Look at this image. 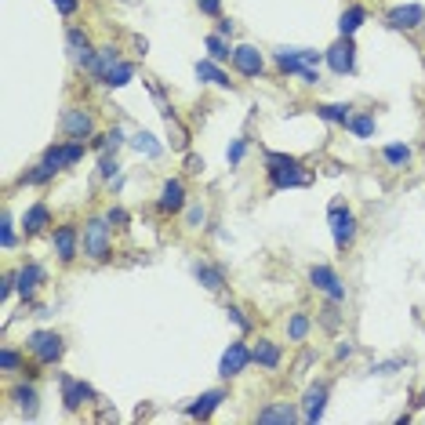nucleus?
I'll use <instances>...</instances> for the list:
<instances>
[{
  "label": "nucleus",
  "instance_id": "f257e3e1",
  "mask_svg": "<svg viewBox=\"0 0 425 425\" xmlns=\"http://www.w3.org/2000/svg\"><path fill=\"white\" fill-rule=\"evenodd\" d=\"M266 178H269V189L280 193V189H302L309 185L313 178L306 175V167L299 157H287V153H273L266 150Z\"/></svg>",
  "mask_w": 425,
  "mask_h": 425
},
{
  "label": "nucleus",
  "instance_id": "f03ea898",
  "mask_svg": "<svg viewBox=\"0 0 425 425\" xmlns=\"http://www.w3.org/2000/svg\"><path fill=\"white\" fill-rule=\"evenodd\" d=\"M84 254H88L91 262H110L113 259L110 218H88L84 222Z\"/></svg>",
  "mask_w": 425,
  "mask_h": 425
},
{
  "label": "nucleus",
  "instance_id": "7ed1b4c3",
  "mask_svg": "<svg viewBox=\"0 0 425 425\" xmlns=\"http://www.w3.org/2000/svg\"><path fill=\"white\" fill-rule=\"evenodd\" d=\"M26 349L33 353V360L40 367H51V364L62 360V353H66V342H62L58 331H33L26 338Z\"/></svg>",
  "mask_w": 425,
  "mask_h": 425
},
{
  "label": "nucleus",
  "instance_id": "20e7f679",
  "mask_svg": "<svg viewBox=\"0 0 425 425\" xmlns=\"http://www.w3.org/2000/svg\"><path fill=\"white\" fill-rule=\"evenodd\" d=\"M327 222H331L334 247H338V251L353 247V240H356V215H353V211H349L342 200H334V204H331V211H327Z\"/></svg>",
  "mask_w": 425,
  "mask_h": 425
},
{
  "label": "nucleus",
  "instance_id": "39448f33",
  "mask_svg": "<svg viewBox=\"0 0 425 425\" xmlns=\"http://www.w3.org/2000/svg\"><path fill=\"white\" fill-rule=\"evenodd\" d=\"M51 244H55V254L62 266H70L77 254H80V244H84V233L73 225V222H62L51 229Z\"/></svg>",
  "mask_w": 425,
  "mask_h": 425
},
{
  "label": "nucleus",
  "instance_id": "423d86ee",
  "mask_svg": "<svg viewBox=\"0 0 425 425\" xmlns=\"http://www.w3.org/2000/svg\"><path fill=\"white\" fill-rule=\"evenodd\" d=\"M58 386H62V407H66L70 414L80 411L84 403H95V389L88 386V381H80L73 374H58Z\"/></svg>",
  "mask_w": 425,
  "mask_h": 425
},
{
  "label": "nucleus",
  "instance_id": "0eeeda50",
  "mask_svg": "<svg viewBox=\"0 0 425 425\" xmlns=\"http://www.w3.org/2000/svg\"><path fill=\"white\" fill-rule=\"evenodd\" d=\"M324 58H327V66H331V73H338V77H346V73H353L356 70V44H353V37H338L334 44L324 51Z\"/></svg>",
  "mask_w": 425,
  "mask_h": 425
},
{
  "label": "nucleus",
  "instance_id": "6e6552de",
  "mask_svg": "<svg viewBox=\"0 0 425 425\" xmlns=\"http://www.w3.org/2000/svg\"><path fill=\"white\" fill-rule=\"evenodd\" d=\"M95 131V120L88 110H80V105H70L66 113H62V135H66L70 142H84V138H91Z\"/></svg>",
  "mask_w": 425,
  "mask_h": 425
},
{
  "label": "nucleus",
  "instance_id": "1a4fd4ad",
  "mask_svg": "<svg viewBox=\"0 0 425 425\" xmlns=\"http://www.w3.org/2000/svg\"><path fill=\"white\" fill-rule=\"evenodd\" d=\"M309 280H313V287H316V291H324L327 299H334V302H346V284L338 280V273H334L331 266L316 262V266L309 269Z\"/></svg>",
  "mask_w": 425,
  "mask_h": 425
},
{
  "label": "nucleus",
  "instance_id": "9d476101",
  "mask_svg": "<svg viewBox=\"0 0 425 425\" xmlns=\"http://www.w3.org/2000/svg\"><path fill=\"white\" fill-rule=\"evenodd\" d=\"M247 364H251V346L247 342H229L222 364H218V374L222 378H237V374L247 371Z\"/></svg>",
  "mask_w": 425,
  "mask_h": 425
},
{
  "label": "nucleus",
  "instance_id": "9b49d317",
  "mask_svg": "<svg viewBox=\"0 0 425 425\" xmlns=\"http://www.w3.org/2000/svg\"><path fill=\"white\" fill-rule=\"evenodd\" d=\"M386 22L393 30H403V33H411L425 22V8L421 4H403V8H389L386 11Z\"/></svg>",
  "mask_w": 425,
  "mask_h": 425
},
{
  "label": "nucleus",
  "instance_id": "f8f14e48",
  "mask_svg": "<svg viewBox=\"0 0 425 425\" xmlns=\"http://www.w3.org/2000/svg\"><path fill=\"white\" fill-rule=\"evenodd\" d=\"M182 207H185V182L182 178H167L164 189H160L157 211H160V215H178Z\"/></svg>",
  "mask_w": 425,
  "mask_h": 425
},
{
  "label": "nucleus",
  "instance_id": "ddd939ff",
  "mask_svg": "<svg viewBox=\"0 0 425 425\" xmlns=\"http://www.w3.org/2000/svg\"><path fill=\"white\" fill-rule=\"evenodd\" d=\"M233 70L244 73V77H262V70H266L262 51H259V48H251V44L233 48Z\"/></svg>",
  "mask_w": 425,
  "mask_h": 425
},
{
  "label": "nucleus",
  "instance_id": "4468645a",
  "mask_svg": "<svg viewBox=\"0 0 425 425\" xmlns=\"http://www.w3.org/2000/svg\"><path fill=\"white\" fill-rule=\"evenodd\" d=\"M280 360H284V349L276 342H269V338H259V342L251 346V364H259L262 371H276Z\"/></svg>",
  "mask_w": 425,
  "mask_h": 425
},
{
  "label": "nucleus",
  "instance_id": "2eb2a0df",
  "mask_svg": "<svg viewBox=\"0 0 425 425\" xmlns=\"http://www.w3.org/2000/svg\"><path fill=\"white\" fill-rule=\"evenodd\" d=\"M302 414L294 411V403H287V400H276V403H269V407H262L259 414H254V421H262V425H287V421H299Z\"/></svg>",
  "mask_w": 425,
  "mask_h": 425
},
{
  "label": "nucleus",
  "instance_id": "dca6fc26",
  "mask_svg": "<svg viewBox=\"0 0 425 425\" xmlns=\"http://www.w3.org/2000/svg\"><path fill=\"white\" fill-rule=\"evenodd\" d=\"M327 393H331L327 381H316V386H309V393H306V407H302V421H320V418H324Z\"/></svg>",
  "mask_w": 425,
  "mask_h": 425
},
{
  "label": "nucleus",
  "instance_id": "f3484780",
  "mask_svg": "<svg viewBox=\"0 0 425 425\" xmlns=\"http://www.w3.org/2000/svg\"><path fill=\"white\" fill-rule=\"evenodd\" d=\"M193 276L207 287V291H222L225 287V269L218 266V262H207V259H200V262H193Z\"/></svg>",
  "mask_w": 425,
  "mask_h": 425
},
{
  "label": "nucleus",
  "instance_id": "a211bd4d",
  "mask_svg": "<svg viewBox=\"0 0 425 425\" xmlns=\"http://www.w3.org/2000/svg\"><path fill=\"white\" fill-rule=\"evenodd\" d=\"M222 400H225V389H211V393H204L197 403H189V407H185V414L189 418H211V414H215L218 407H222Z\"/></svg>",
  "mask_w": 425,
  "mask_h": 425
},
{
  "label": "nucleus",
  "instance_id": "6ab92c4d",
  "mask_svg": "<svg viewBox=\"0 0 425 425\" xmlns=\"http://www.w3.org/2000/svg\"><path fill=\"white\" fill-rule=\"evenodd\" d=\"M11 403L15 407H22L26 418H37V386L33 381H18V386H11Z\"/></svg>",
  "mask_w": 425,
  "mask_h": 425
},
{
  "label": "nucleus",
  "instance_id": "aec40b11",
  "mask_svg": "<svg viewBox=\"0 0 425 425\" xmlns=\"http://www.w3.org/2000/svg\"><path fill=\"white\" fill-rule=\"evenodd\" d=\"M273 62H276V70H280L284 77H302V70H306L302 48H280V51L273 55Z\"/></svg>",
  "mask_w": 425,
  "mask_h": 425
},
{
  "label": "nucleus",
  "instance_id": "412c9836",
  "mask_svg": "<svg viewBox=\"0 0 425 425\" xmlns=\"http://www.w3.org/2000/svg\"><path fill=\"white\" fill-rule=\"evenodd\" d=\"M44 284V269H40L37 262H26L22 269H18V294H22L26 302H33V291Z\"/></svg>",
  "mask_w": 425,
  "mask_h": 425
},
{
  "label": "nucleus",
  "instance_id": "4be33fe9",
  "mask_svg": "<svg viewBox=\"0 0 425 425\" xmlns=\"http://www.w3.org/2000/svg\"><path fill=\"white\" fill-rule=\"evenodd\" d=\"M44 225H51V211H48L44 200H37V204L26 211L22 229H26V237H37V233H44Z\"/></svg>",
  "mask_w": 425,
  "mask_h": 425
},
{
  "label": "nucleus",
  "instance_id": "5701e85b",
  "mask_svg": "<svg viewBox=\"0 0 425 425\" xmlns=\"http://www.w3.org/2000/svg\"><path fill=\"white\" fill-rule=\"evenodd\" d=\"M55 175H58V167H55V164H48V160H40L37 167H30V171L18 175V185H48Z\"/></svg>",
  "mask_w": 425,
  "mask_h": 425
},
{
  "label": "nucleus",
  "instance_id": "b1692460",
  "mask_svg": "<svg viewBox=\"0 0 425 425\" xmlns=\"http://www.w3.org/2000/svg\"><path fill=\"white\" fill-rule=\"evenodd\" d=\"M316 117L327 120V124H342L346 127V120L353 117V105L349 102H324V105H316Z\"/></svg>",
  "mask_w": 425,
  "mask_h": 425
},
{
  "label": "nucleus",
  "instance_id": "393cba45",
  "mask_svg": "<svg viewBox=\"0 0 425 425\" xmlns=\"http://www.w3.org/2000/svg\"><path fill=\"white\" fill-rule=\"evenodd\" d=\"M197 77H200V80H207V84H215V88H229V91H233L229 73H222V70H218V62H211V58L197 62Z\"/></svg>",
  "mask_w": 425,
  "mask_h": 425
},
{
  "label": "nucleus",
  "instance_id": "a878e982",
  "mask_svg": "<svg viewBox=\"0 0 425 425\" xmlns=\"http://www.w3.org/2000/svg\"><path fill=\"white\" fill-rule=\"evenodd\" d=\"M117 62H120V51H117V48H102V51L95 55V62H91V66H88V77L102 80L105 73H110V70L117 66Z\"/></svg>",
  "mask_w": 425,
  "mask_h": 425
},
{
  "label": "nucleus",
  "instance_id": "bb28decb",
  "mask_svg": "<svg viewBox=\"0 0 425 425\" xmlns=\"http://www.w3.org/2000/svg\"><path fill=\"white\" fill-rule=\"evenodd\" d=\"M367 22V8H360V4H353V8H346L342 11V18H338V30H342L346 37H353L360 26Z\"/></svg>",
  "mask_w": 425,
  "mask_h": 425
},
{
  "label": "nucleus",
  "instance_id": "cd10ccee",
  "mask_svg": "<svg viewBox=\"0 0 425 425\" xmlns=\"http://www.w3.org/2000/svg\"><path fill=\"white\" fill-rule=\"evenodd\" d=\"M204 44H207V58H211V62H218V66H222V62H233V48H229V40H225V37L211 33Z\"/></svg>",
  "mask_w": 425,
  "mask_h": 425
},
{
  "label": "nucleus",
  "instance_id": "c85d7f7f",
  "mask_svg": "<svg viewBox=\"0 0 425 425\" xmlns=\"http://www.w3.org/2000/svg\"><path fill=\"white\" fill-rule=\"evenodd\" d=\"M411 145H403V142H393V145H386V150H381V160H386L389 167H407L411 164Z\"/></svg>",
  "mask_w": 425,
  "mask_h": 425
},
{
  "label": "nucleus",
  "instance_id": "c756f323",
  "mask_svg": "<svg viewBox=\"0 0 425 425\" xmlns=\"http://www.w3.org/2000/svg\"><path fill=\"white\" fill-rule=\"evenodd\" d=\"M131 77H135V66H131V62H124V58H120L117 66L102 77V84H105V88H124V84L131 80Z\"/></svg>",
  "mask_w": 425,
  "mask_h": 425
},
{
  "label": "nucleus",
  "instance_id": "7c9ffc66",
  "mask_svg": "<svg viewBox=\"0 0 425 425\" xmlns=\"http://www.w3.org/2000/svg\"><path fill=\"white\" fill-rule=\"evenodd\" d=\"M313 331V320H309V313H294L291 320H287V338L291 342H306Z\"/></svg>",
  "mask_w": 425,
  "mask_h": 425
},
{
  "label": "nucleus",
  "instance_id": "2f4dec72",
  "mask_svg": "<svg viewBox=\"0 0 425 425\" xmlns=\"http://www.w3.org/2000/svg\"><path fill=\"white\" fill-rule=\"evenodd\" d=\"M346 127L356 138H374V113H356L346 120Z\"/></svg>",
  "mask_w": 425,
  "mask_h": 425
},
{
  "label": "nucleus",
  "instance_id": "473e14b6",
  "mask_svg": "<svg viewBox=\"0 0 425 425\" xmlns=\"http://www.w3.org/2000/svg\"><path fill=\"white\" fill-rule=\"evenodd\" d=\"M164 120H167V127H171V145H175V150H189V131L178 124V117L171 113V105L164 110Z\"/></svg>",
  "mask_w": 425,
  "mask_h": 425
},
{
  "label": "nucleus",
  "instance_id": "72a5a7b5",
  "mask_svg": "<svg viewBox=\"0 0 425 425\" xmlns=\"http://www.w3.org/2000/svg\"><path fill=\"white\" fill-rule=\"evenodd\" d=\"M338 306L342 302H334V299H327V306L316 313V320H320V327L324 331H338V324H342V313H338Z\"/></svg>",
  "mask_w": 425,
  "mask_h": 425
},
{
  "label": "nucleus",
  "instance_id": "f704fd0d",
  "mask_svg": "<svg viewBox=\"0 0 425 425\" xmlns=\"http://www.w3.org/2000/svg\"><path fill=\"white\" fill-rule=\"evenodd\" d=\"M0 367H4L8 374L11 371H22V353L11 349V346H4V349H0Z\"/></svg>",
  "mask_w": 425,
  "mask_h": 425
},
{
  "label": "nucleus",
  "instance_id": "c9c22d12",
  "mask_svg": "<svg viewBox=\"0 0 425 425\" xmlns=\"http://www.w3.org/2000/svg\"><path fill=\"white\" fill-rule=\"evenodd\" d=\"M131 145H135L138 153H145V157H160V145L153 142V135H145V131H142V135H135V138H131Z\"/></svg>",
  "mask_w": 425,
  "mask_h": 425
},
{
  "label": "nucleus",
  "instance_id": "e433bc0d",
  "mask_svg": "<svg viewBox=\"0 0 425 425\" xmlns=\"http://www.w3.org/2000/svg\"><path fill=\"white\" fill-rule=\"evenodd\" d=\"M247 145H251V138L247 135H240L237 142L229 145V153H225V160H229V167H237L240 160H244V153H247Z\"/></svg>",
  "mask_w": 425,
  "mask_h": 425
},
{
  "label": "nucleus",
  "instance_id": "4c0bfd02",
  "mask_svg": "<svg viewBox=\"0 0 425 425\" xmlns=\"http://www.w3.org/2000/svg\"><path fill=\"white\" fill-rule=\"evenodd\" d=\"M4 225H0V244H4V251L15 247V218H11V211H4V218H0Z\"/></svg>",
  "mask_w": 425,
  "mask_h": 425
},
{
  "label": "nucleus",
  "instance_id": "58836bf2",
  "mask_svg": "<svg viewBox=\"0 0 425 425\" xmlns=\"http://www.w3.org/2000/svg\"><path fill=\"white\" fill-rule=\"evenodd\" d=\"M204 225V204H189L185 207V229H200Z\"/></svg>",
  "mask_w": 425,
  "mask_h": 425
},
{
  "label": "nucleus",
  "instance_id": "ea45409f",
  "mask_svg": "<svg viewBox=\"0 0 425 425\" xmlns=\"http://www.w3.org/2000/svg\"><path fill=\"white\" fill-rule=\"evenodd\" d=\"M117 171H120V164H117L110 153H102V160H98V178H105V182H110Z\"/></svg>",
  "mask_w": 425,
  "mask_h": 425
},
{
  "label": "nucleus",
  "instance_id": "a19ab883",
  "mask_svg": "<svg viewBox=\"0 0 425 425\" xmlns=\"http://www.w3.org/2000/svg\"><path fill=\"white\" fill-rule=\"evenodd\" d=\"M18 291V273H4V284H0V299H11V294Z\"/></svg>",
  "mask_w": 425,
  "mask_h": 425
},
{
  "label": "nucleus",
  "instance_id": "79ce46f5",
  "mask_svg": "<svg viewBox=\"0 0 425 425\" xmlns=\"http://www.w3.org/2000/svg\"><path fill=\"white\" fill-rule=\"evenodd\" d=\"M105 218H110V225H117V229H127V222H131L124 207H110V211H105Z\"/></svg>",
  "mask_w": 425,
  "mask_h": 425
},
{
  "label": "nucleus",
  "instance_id": "37998d69",
  "mask_svg": "<svg viewBox=\"0 0 425 425\" xmlns=\"http://www.w3.org/2000/svg\"><path fill=\"white\" fill-rule=\"evenodd\" d=\"M197 8H200V15L218 18V11H222V0H197Z\"/></svg>",
  "mask_w": 425,
  "mask_h": 425
},
{
  "label": "nucleus",
  "instance_id": "c03bdc74",
  "mask_svg": "<svg viewBox=\"0 0 425 425\" xmlns=\"http://www.w3.org/2000/svg\"><path fill=\"white\" fill-rule=\"evenodd\" d=\"M225 313H229V320H233V324H237L240 331H251V324H247V316H244V313H240L237 306H225Z\"/></svg>",
  "mask_w": 425,
  "mask_h": 425
},
{
  "label": "nucleus",
  "instance_id": "a18cd8bd",
  "mask_svg": "<svg viewBox=\"0 0 425 425\" xmlns=\"http://www.w3.org/2000/svg\"><path fill=\"white\" fill-rule=\"evenodd\" d=\"M185 171H189V175H200V171H204V157L189 153V157H185Z\"/></svg>",
  "mask_w": 425,
  "mask_h": 425
},
{
  "label": "nucleus",
  "instance_id": "49530a36",
  "mask_svg": "<svg viewBox=\"0 0 425 425\" xmlns=\"http://www.w3.org/2000/svg\"><path fill=\"white\" fill-rule=\"evenodd\" d=\"M55 8H58L62 15L70 18V15H77V8H80V0H55Z\"/></svg>",
  "mask_w": 425,
  "mask_h": 425
},
{
  "label": "nucleus",
  "instance_id": "de8ad7c7",
  "mask_svg": "<svg viewBox=\"0 0 425 425\" xmlns=\"http://www.w3.org/2000/svg\"><path fill=\"white\" fill-rule=\"evenodd\" d=\"M120 145H124V131L113 127V131H110V150H120Z\"/></svg>",
  "mask_w": 425,
  "mask_h": 425
},
{
  "label": "nucleus",
  "instance_id": "09e8293b",
  "mask_svg": "<svg viewBox=\"0 0 425 425\" xmlns=\"http://www.w3.org/2000/svg\"><path fill=\"white\" fill-rule=\"evenodd\" d=\"M316 80H320V70L306 66V70H302V84H316Z\"/></svg>",
  "mask_w": 425,
  "mask_h": 425
},
{
  "label": "nucleus",
  "instance_id": "8fccbe9b",
  "mask_svg": "<svg viewBox=\"0 0 425 425\" xmlns=\"http://www.w3.org/2000/svg\"><path fill=\"white\" fill-rule=\"evenodd\" d=\"M215 33H218V37H229V33H233V22H229V18H218V26H215Z\"/></svg>",
  "mask_w": 425,
  "mask_h": 425
},
{
  "label": "nucleus",
  "instance_id": "3c124183",
  "mask_svg": "<svg viewBox=\"0 0 425 425\" xmlns=\"http://www.w3.org/2000/svg\"><path fill=\"white\" fill-rule=\"evenodd\" d=\"M334 356H338V360H346V356H353V346H349V342H342V346L334 349Z\"/></svg>",
  "mask_w": 425,
  "mask_h": 425
},
{
  "label": "nucleus",
  "instance_id": "603ef678",
  "mask_svg": "<svg viewBox=\"0 0 425 425\" xmlns=\"http://www.w3.org/2000/svg\"><path fill=\"white\" fill-rule=\"evenodd\" d=\"M418 403H425V389H421V396H418Z\"/></svg>",
  "mask_w": 425,
  "mask_h": 425
}]
</instances>
